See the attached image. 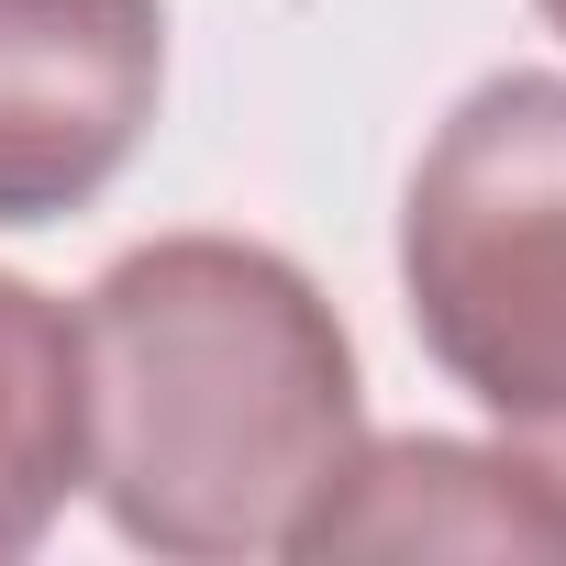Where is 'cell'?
I'll list each match as a JSON object with an SVG mask.
<instances>
[{
	"instance_id": "1",
	"label": "cell",
	"mask_w": 566,
	"mask_h": 566,
	"mask_svg": "<svg viewBox=\"0 0 566 566\" xmlns=\"http://www.w3.org/2000/svg\"><path fill=\"white\" fill-rule=\"evenodd\" d=\"M90 489L167 566L301 555L367 444L356 345L290 255L167 233L101 266L78 312Z\"/></svg>"
},
{
	"instance_id": "2",
	"label": "cell",
	"mask_w": 566,
	"mask_h": 566,
	"mask_svg": "<svg viewBox=\"0 0 566 566\" xmlns=\"http://www.w3.org/2000/svg\"><path fill=\"white\" fill-rule=\"evenodd\" d=\"M400 290L422 356L566 500V78H478L411 167Z\"/></svg>"
},
{
	"instance_id": "3",
	"label": "cell",
	"mask_w": 566,
	"mask_h": 566,
	"mask_svg": "<svg viewBox=\"0 0 566 566\" xmlns=\"http://www.w3.org/2000/svg\"><path fill=\"white\" fill-rule=\"evenodd\" d=\"M167 90L156 0H0V233L90 211Z\"/></svg>"
},
{
	"instance_id": "4",
	"label": "cell",
	"mask_w": 566,
	"mask_h": 566,
	"mask_svg": "<svg viewBox=\"0 0 566 566\" xmlns=\"http://www.w3.org/2000/svg\"><path fill=\"white\" fill-rule=\"evenodd\" d=\"M301 555H478V566L544 555V566H566V500L511 444L400 433V444H356V467L323 500Z\"/></svg>"
},
{
	"instance_id": "5",
	"label": "cell",
	"mask_w": 566,
	"mask_h": 566,
	"mask_svg": "<svg viewBox=\"0 0 566 566\" xmlns=\"http://www.w3.org/2000/svg\"><path fill=\"white\" fill-rule=\"evenodd\" d=\"M90 467V389H78V323L0 277V566L34 555Z\"/></svg>"
},
{
	"instance_id": "6",
	"label": "cell",
	"mask_w": 566,
	"mask_h": 566,
	"mask_svg": "<svg viewBox=\"0 0 566 566\" xmlns=\"http://www.w3.org/2000/svg\"><path fill=\"white\" fill-rule=\"evenodd\" d=\"M533 12H544V23H555V34H566V0H533Z\"/></svg>"
}]
</instances>
